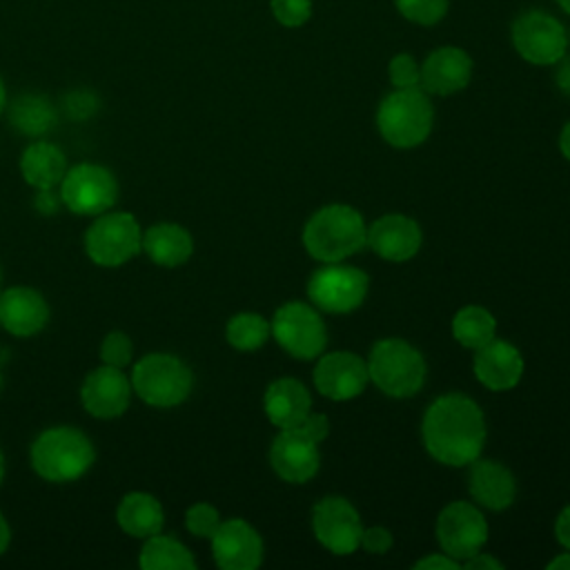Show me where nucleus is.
Here are the masks:
<instances>
[{"label": "nucleus", "mask_w": 570, "mask_h": 570, "mask_svg": "<svg viewBox=\"0 0 570 570\" xmlns=\"http://www.w3.org/2000/svg\"><path fill=\"white\" fill-rule=\"evenodd\" d=\"M58 114L47 96L22 94L9 102V122L16 131L40 138L56 127Z\"/></svg>", "instance_id": "obj_27"}, {"label": "nucleus", "mask_w": 570, "mask_h": 570, "mask_svg": "<svg viewBox=\"0 0 570 570\" xmlns=\"http://www.w3.org/2000/svg\"><path fill=\"white\" fill-rule=\"evenodd\" d=\"M316 539L334 554H352L361 548L363 525L354 505L343 497H325L312 510Z\"/></svg>", "instance_id": "obj_13"}, {"label": "nucleus", "mask_w": 570, "mask_h": 570, "mask_svg": "<svg viewBox=\"0 0 570 570\" xmlns=\"http://www.w3.org/2000/svg\"><path fill=\"white\" fill-rule=\"evenodd\" d=\"M134 356V345L131 338L125 332H109L105 334L102 343H100V361L102 365H111V367H127L131 363Z\"/></svg>", "instance_id": "obj_31"}, {"label": "nucleus", "mask_w": 570, "mask_h": 570, "mask_svg": "<svg viewBox=\"0 0 570 570\" xmlns=\"http://www.w3.org/2000/svg\"><path fill=\"white\" fill-rule=\"evenodd\" d=\"M557 85L561 91L570 96V60H563V65L557 71Z\"/></svg>", "instance_id": "obj_43"}, {"label": "nucleus", "mask_w": 570, "mask_h": 570, "mask_svg": "<svg viewBox=\"0 0 570 570\" xmlns=\"http://www.w3.org/2000/svg\"><path fill=\"white\" fill-rule=\"evenodd\" d=\"M0 327H2V323H0Z\"/></svg>", "instance_id": "obj_52"}, {"label": "nucleus", "mask_w": 570, "mask_h": 570, "mask_svg": "<svg viewBox=\"0 0 570 570\" xmlns=\"http://www.w3.org/2000/svg\"><path fill=\"white\" fill-rule=\"evenodd\" d=\"M272 13L283 27H301L312 13V0H272Z\"/></svg>", "instance_id": "obj_36"}, {"label": "nucleus", "mask_w": 570, "mask_h": 570, "mask_svg": "<svg viewBox=\"0 0 570 570\" xmlns=\"http://www.w3.org/2000/svg\"><path fill=\"white\" fill-rule=\"evenodd\" d=\"M272 334V325L261 316L252 312H240L229 318L225 327L227 343L240 352L258 350Z\"/></svg>", "instance_id": "obj_30"}, {"label": "nucleus", "mask_w": 570, "mask_h": 570, "mask_svg": "<svg viewBox=\"0 0 570 570\" xmlns=\"http://www.w3.org/2000/svg\"><path fill=\"white\" fill-rule=\"evenodd\" d=\"M209 541L214 561L223 570H254L263 561V541L243 519L220 521Z\"/></svg>", "instance_id": "obj_16"}, {"label": "nucleus", "mask_w": 570, "mask_h": 570, "mask_svg": "<svg viewBox=\"0 0 570 570\" xmlns=\"http://www.w3.org/2000/svg\"><path fill=\"white\" fill-rule=\"evenodd\" d=\"M396 9L412 22L434 24L448 11V0H394Z\"/></svg>", "instance_id": "obj_32"}, {"label": "nucleus", "mask_w": 570, "mask_h": 570, "mask_svg": "<svg viewBox=\"0 0 570 570\" xmlns=\"http://www.w3.org/2000/svg\"><path fill=\"white\" fill-rule=\"evenodd\" d=\"M497 321L494 316L481 305H465L452 318V334L454 338L470 350H479L494 338Z\"/></svg>", "instance_id": "obj_29"}, {"label": "nucleus", "mask_w": 570, "mask_h": 570, "mask_svg": "<svg viewBox=\"0 0 570 570\" xmlns=\"http://www.w3.org/2000/svg\"><path fill=\"white\" fill-rule=\"evenodd\" d=\"M272 334L276 343L294 358H316L327 343L325 325L318 312L301 301L285 303L272 318Z\"/></svg>", "instance_id": "obj_9"}, {"label": "nucleus", "mask_w": 570, "mask_h": 570, "mask_svg": "<svg viewBox=\"0 0 570 570\" xmlns=\"http://www.w3.org/2000/svg\"><path fill=\"white\" fill-rule=\"evenodd\" d=\"M554 534H557V541L570 550V505H566L559 517H557V523H554Z\"/></svg>", "instance_id": "obj_42"}, {"label": "nucleus", "mask_w": 570, "mask_h": 570, "mask_svg": "<svg viewBox=\"0 0 570 570\" xmlns=\"http://www.w3.org/2000/svg\"><path fill=\"white\" fill-rule=\"evenodd\" d=\"M58 187L62 205L78 216H98L109 212L118 198L116 176L96 163H78L67 167Z\"/></svg>", "instance_id": "obj_8"}, {"label": "nucleus", "mask_w": 570, "mask_h": 570, "mask_svg": "<svg viewBox=\"0 0 570 570\" xmlns=\"http://www.w3.org/2000/svg\"><path fill=\"white\" fill-rule=\"evenodd\" d=\"M265 414L267 419L281 428H294L296 423L303 421V416L309 412L312 407V399L307 387L296 381V379H276L274 383H269L265 399Z\"/></svg>", "instance_id": "obj_24"}, {"label": "nucleus", "mask_w": 570, "mask_h": 570, "mask_svg": "<svg viewBox=\"0 0 570 570\" xmlns=\"http://www.w3.org/2000/svg\"><path fill=\"white\" fill-rule=\"evenodd\" d=\"M2 479H4V454L0 450V483H2Z\"/></svg>", "instance_id": "obj_48"}, {"label": "nucleus", "mask_w": 570, "mask_h": 570, "mask_svg": "<svg viewBox=\"0 0 570 570\" xmlns=\"http://www.w3.org/2000/svg\"><path fill=\"white\" fill-rule=\"evenodd\" d=\"M4 107H7V89H4V82L0 78V114L4 111Z\"/></svg>", "instance_id": "obj_47"}, {"label": "nucleus", "mask_w": 570, "mask_h": 570, "mask_svg": "<svg viewBox=\"0 0 570 570\" xmlns=\"http://www.w3.org/2000/svg\"><path fill=\"white\" fill-rule=\"evenodd\" d=\"M142 252L160 267H178L194 254V238L178 223H156L142 232Z\"/></svg>", "instance_id": "obj_23"}, {"label": "nucleus", "mask_w": 570, "mask_h": 570, "mask_svg": "<svg viewBox=\"0 0 570 570\" xmlns=\"http://www.w3.org/2000/svg\"><path fill=\"white\" fill-rule=\"evenodd\" d=\"M49 321V305L40 292L27 285L0 292V323L13 336H33Z\"/></svg>", "instance_id": "obj_18"}, {"label": "nucleus", "mask_w": 570, "mask_h": 570, "mask_svg": "<svg viewBox=\"0 0 570 570\" xmlns=\"http://www.w3.org/2000/svg\"><path fill=\"white\" fill-rule=\"evenodd\" d=\"M436 539L445 554L465 561L481 552L488 541L485 517L472 503L454 501L445 505L436 519Z\"/></svg>", "instance_id": "obj_12"}, {"label": "nucleus", "mask_w": 570, "mask_h": 570, "mask_svg": "<svg viewBox=\"0 0 570 570\" xmlns=\"http://www.w3.org/2000/svg\"><path fill=\"white\" fill-rule=\"evenodd\" d=\"M367 372L381 392L407 399L423 387L425 361L410 343L401 338H383L370 352Z\"/></svg>", "instance_id": "obj_6"}, {"label": "nucleus", "mask_w": 570, "mask_h": 570, "mask_svg": "<svg viewBox=\"0 0 570 570\" xmlns=\"http://www.w3.org/2000/svg\"><path fill=\"white\" fill-rule=\"evenodd\" d=\"M361 548H365L372 554H383L392 548V534L390 530L381 528V525H372L365 528L361 534Z\"/></svg>", "instance_id": "obj_38"}, {"label": "nucleus", "mask_w": 570, "mask_h": 570, "mask_svg": "<svg viewBox=\"0 0 570 570\" xmlns=\"http://www.w3.org/2000/svg\"><path fill=\"white\" fill-rule=\"evenodd\" d=\"M367 381V363L354 352H330L321 356L314 370L316 390L332 401H347L358 396Z\"/></svg>", "instance_id": "obj_15"}, {"label": "nucleus", "mask_w": 570, "mask_h": 570, "mask_svg": "<svg viewBox=\"0 0 570 570\" xmlns=\"http://www.w3.org/2000/svg\"><path fill=\"white\" fill-rule=\"evenodd\" d=\"M67 171L62 149L49 140H36L24 147L20 156V174L36 191L56 189Z\"/></svg>", "instance_id": "obj_25"}, {"label": "nucleus", "mask_w": 570, "mask_h": 570, "mask_svg": "<svg viewBox=\"0 0 570 570\" xmlns=\"http://www.w3.org/2000/svg\"><path fill=\"white\" fill-rule=\"evenodd\" d=\"M423 443L443 465H468L479 459L485 443V419L465 394H443L430 403L423 416Z\"/></svg>", "instance_id": "obj_1"}, {"label": "nucleus", "mask_w": 570, "mask_h": 570, "mask_svg": "<svg viewBox=\"0 0 570 570\" xmlns=\"http://www.w3.org/2000/svg\"><path fill=\"white\" fill-rule=\"evenodd\" d=\"M463 568H468V570H501L503 563L497 561V559L490 557V554L476 552V554H472L470 559L463 561Z\"/></svg>", "instance_id": "obj_41"}, {"label": "nucleus", "mask_w": 570, "mask_h": 570, "mask_svg": "<svg viewBox=\"0 0 570 570\" xmlns=\"http://www.w3.org/2000/svg\"><path fill=\"white\" fill-rule=\"evenodd\" d=\"M0 387H2V374H0Z\"/></svg>", "instance_id": "obj_51"}, {"label": "nucleus", "mask_w": 570, "mask_h": 570, "mask_svg": "<svg viewBox=\"0 0 570 570\" xmlns=\"http://www.w3.org/2000/svg\"><path fill=\"white\" fill-rule=\"evenodd\" d=\"M9 541H11V528H9L7 519H4V514L0 512V557L7 552Z\"/></svg>", "instance_id": "obj_44"}, {"label": "nucleus", "mask_w": 570, "mask_h": 570, "mask_svg": "<svg viewBox=\"0 0 570 570\" xmlns=\"http://www.w3.org/2000/svg\"><path fill=\"white\" fill-rule=\"evenodd\" d=\"M367 294V276L343 263H327L316 269L307 283L309 301L330 314L356 309Z\"/></svg>", "instance_id": "obj_10"}, {"label": "nucleus", "mask_w": 570, "mask_h": 570, "mask_svg": "<svg viewBox=\"0 0 570 570\" xmlns=\"http://www.w3.org/2000/svg\"><path fill=\"white\" fill-rule=\"evenodd\" d=\"M85 252L100 267H120L142 252V229L129 212H102L85 232Z\"/></svg>", "instance_id": "obj_7"}, {"label": "nucleus", "mask_w": 570, "mask_h": 570, "mask_svg": "<svg viewBox=\"0 0 570 570\" xmlns=\"http://www.w3.org/2000/svg\"><path fill=\"white\" fill-rule=\"evenodd\" d=\"M512 42L532 65H554L566 53V29L546 11H525L512 24Z\"/></svg>", "instance_id": "obj_11"}, {"label": "nucleus", "mask_w": 570, "mask_h": 570, "mask_svg": "<svg viewBox=\"0 0 570 570\" xmlns=\"http://www.w3.org/2000/svg\"><path fill=\"white\" fill-rule=\"evenodd\" d=\"M194 385L191 370L174 354H145L131 370V387L151 407L180 405Z\"/></svg>", "instance_id": "obj_5"}, {"label": "nucleus", "mask_w": 570, "mask_h": 570, "mask_svg": "<svg viewBox=\"0 0 570 570\" xmlns=\"http://www.w3.org/2000/svg\"><path fill=\"white\" fill-rule=\"evenodd\" d=\"M421 227L403 214H385L367 227V245L385 261L401 263L412 258L421 247Z\"/></svg>", "instance_id": "obj_19"}, {"label": "nucleus", "mask_w": 570, "mask_h": 570, "mask_svg": "<svg viewBox=\"0 0 570 570\" xmlns=\"http://www.w3.org/2000/svg\"><path fill=\"white\" fill-rule=\"evenodd\" d=\"M472 76V60L459 47H441L421 67V87L436 96L461 91Z\"/></svg>", "instance_id": "obj_20"}, {"label": "nucleus", "mask_w": 570, "mask_h": 570, "mask_svg": "<svg viewBox=\"0 0 570 570\" xmlns=\"http://www.w3.org/2000/svg\"><path fill=\"white\" fill-rule=\"evenodd\" d=\"M134 387L131 379L111 365H100L91 370L80 387L82 407L96 419H116L127 412Z\"/></svg>", "instance_id": "obj_14"}, {"label": "nucleus", "mask_w": 570, "mask_h": 570, "mask_svg": "<svg viewBox=\"0 0 570 570\" xmlns=\"http://www.w3.org/2000/svg\"><path fill=\"white\" fill-rule=\"evenodd\" d=\"M548 570H570V552H563L559 557H554L548 563Z\"/></svg>", "instance_id": "obj_45"}, {"label": "nucleus", "mask_w": 570, "mask_h": 570, "mask_svg": "<svg viewBox=\"0 0 570 570\" xmlns=\"http://www.w3.org/2000/svg\"><path fill=\"white\" fill-rule=\"evenodd\" d=\"M116 521L120 530L134 539H147L163 530L165 512L160 501L149 492H127L118 508H116Z\"/></svg>", "instance_id": "obj_26"}, {"label": "nucleus", "mask_w": 570, "mask_h": 570, "mask_svg": "<svg viewBox=\"0 0 570 570\" xmlns=\"http://www.w3.org/2000/svg\"><path fill=\"white\" fill-rule=\"evenodd\" d=\"M468 488L470 494L488 510H505L517 494V483L512 472L499 461L474 459L470 463Z\"/></svg>", "instance_id": "obj_22"}, {"label": "nucleus", "mask_w": 570, "mask_h": 570, "mask_svg": "<svg viewBox=\"0 0 570 570\" xmlns=\"http://www.w3.org/2000/svg\"><path fill=\"white\" fill-rule=\"evenodd\" d=\"M414 568L419 570H456L459 568V561L452 559L450 554H428L423 559H419L414 563Z\"/></svg>", "instance_id": "obj_40"}, {"label": "nucleus", "mask_w": 570, "mask_h": 570, "mask_svg": "<svg viewBox=\"0 0 570 570\" xmlns=\"http://www.w3.org/2000/svg\"><path fill=\"white\" fill-rule=\"evenodd\" d=\"M0 285H2V269H0ZM0 292H2V287H0Z\"/></svg>", "instance_id": "obj_50"}, {"label": "nucleus", "mask_w": 570, "mask_h": 570, "mask_svg": "<svg viewBox=\"0 0 570 570\" xmlns=\"http://www.w3.org/2000/svg\"><path fill=\"white\" fill-rule=\"evenodd\" d=\"M98 107L100 100L91 89H73L62 98V111L71 120H87L98 111Z\"/></svg>", "instance_id": "obj_34"}, {"label": "nucleus", "mask_w": 570, "mask_h": 570, "mask_svg": "<svg viewBox=\"0 0 570 570\" xmlns=\"http://www.w3.org/2000/svg\"><path fill=\"white\" fill-rule=\"evenodd\" d=\"M138 566L142 570H194L196 559L187 546L167 534H151L142 539Z\"/></svg>", "instance_id": "obj_28"}, {"label": "nucleus", "mask_w": 570, "mask_h": 570, "mask_svg": "<svg viewBox=\"0 0 570 570\" xmlns=\"http://www.w3.org/2000/svg\"><path fill=\"white\" fill-rule=\"evenodd\" d=\"M557 2L561 4V9H563V11H568V13H570V0H557Z\"/></svg>", "instance_id": "obj_49"}, {"label": "nucleus", "mask_w": 570, "mask_h": 570, "mask_svg": "<svg viewBox=\"0 0 570 570\" xmlns=\"http://www.w3.org/2000/svg\"><path fill=\"white\" fill-rule=\"evenodd\" d=\"M365 243V220L350 205L321 207L303 229V245L307 254L323 263H341L363 249Z\"/></svg>", "instance_id": "obj_3"}, {"label": "nucleus", "mask_w": 570, "mask_h": 570, "mask_svg": "<svg viewBox=\"0 0 570 570\" xmlns=\"http://www.w3.org/2000/svg\"><path fill=\"white\" fill-rule=\"evenodd\" d=\"M287 430H296L298 434L307 436L309 441L321 443V441L327 436V432H330V423H327V419H325L323 414L309 410V412L303 416L301 423H296L294 428H287Z\"/></svg>", "instance_id": "obj_37"}, {"label": "nucleus", "mask_w": 570, "mask_h": 570, "mask_svg": "<svg viewBox=\"0 0 570 570\" xmlns=\"http://www.w3.org/2000/svg\"><path fill=\"white\" fill-rule=\"evenodd\" d=\"M474 374L485 387H490L494 392L510 390L521 381L523 356L508 341L492 338L490 343H485L483 347L476 350Z\"/></svg>", "instance_id": "obj_21"}, {"label": "nucleus", "mask_w": 570, "mask_h": 570, "mask_svg": "<svg viewBox=\"0 0 570 570\" xmlns=\"http://www.w3.org/2000/svg\"><path fill=\"white\" fill-rule=\"evenodd\" d=\"M390 80L396 89H410L421 85V69L410 53H399L390 62Z\"/></svg>", "instance_id": "obj_35"}, {"label": "nucleus", "mask_w": 570, "mask_h": 570, "mask_svg": "<svg viewBox=\"0 0 570 570\" xmlns=\"http://www.w3.org/2000/svg\"><path fill=\"white\" fill-rule=\"evenodd\" d=\"M559 149H561V154L570 160V122L561 129V136H559Z\"/></svg>", "instance_id": "obj_46"}, {"label": "nucleus", "mask_w": 570, "mask_h": 570, "mask_svg": "<svg viewBox=\"0 0 570 570\" xmlns=\"http://www.w3.org/2000/svg\"><path fill=\"white\" fill-rule=\"evenodd\" d=\"M432 105L419 87L387 94L376 111V125L385 142L399 149L421 145L432 129Z\"/></svg>", "instance_id": "obj_4"}, {"label": "nucleus", "mask_w": 570, "mask_h": 570, "mask_svg": "<svg viewBox=\"0 0 570 570\" xmlns=\"http://www.w3.org/2000/svg\"><path fill=\"white\" fill-rule=\"evenodd\" d=\"M36 209L45 216H51L58 212V207L62 205V198H60V191L56 194L53 189H38L36 194V200H33Z\"/></svg>", "instance_id": "obj_39"}, {"label": "nucleus", "mask_w": 570, "mask_h": 570, "mask_svg": "<svg viewBox=\"0 0 570 570\" xmlns=\"http://www.w3.org/2000/svg\"><path fill=\"white\" fill-rule=\"evenodd\" d=\"M318 443L298 434L296 430H281L269 450V463L274 472L289 483L309 481L321 465V456L316 450Z\"/></svg>", "instance_id": "obj_17"}, {"label": "nucleus", "mask_w": 570, "mask_h": 570, "mask_svg": "<svg viewBox=\"0 0 570 570\" xmlns=\"http://www.w3.org/2000/svg\"><path fill=\"white\" fill-rule=\"evenodd\" d=\"M33 472L51 483H71L80 479L96 459L91 439L71 425L42 430L29 450Z\"/></svg>", "instance_id": "obj_2"}, {"label": "nucleus", "mask_w": 570, "mask_h": 570, "mask_svg": "<svg viewBox=\"0 0 570 570\" xmlns=\"http://www.w3.org/2000/svg\"><path fill=\"white\" fill-rule=\"evenodd\" d=\"M185 525L194 537L200 539H212L214 532L220 525V514L214 505L209 503H194L189 505V510L185 512Z\"/></svg>", "instance_id": "obj_33"}]
</instances>
